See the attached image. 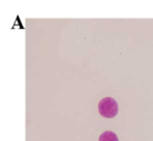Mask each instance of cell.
Instances as JSON below:
<instances>
[{"instance_id": "6da1fadb", "label": "cell", "mask_w": 153, "mask_h": 141, "mask_svg": "<svg viewBox=\"0 0 153 141\" xmlns=\"http://www.w3.org/2000/svg\"><path fill=\"white\" fill-rule=\"evenodd\" d=\"M98 110L100 115L106 118H113L118 114L119 107L113 98H104L98 104Z\"/></svg>"}, {"instance_id": "7a4b0ae2", "label": "cell", "mask_w": 153, "mask_h": 141, "mask_svg": "<svg viewBox=\"0 0 153 141\" xmlns=\"http://www.w3.org/2000/svg\"><path fill=\"white\" fill-rule=\"evenodd\" d=\"M99 141H119L117 135L111 131H105L99 137Z\"/></svg>"}]
</instances>
